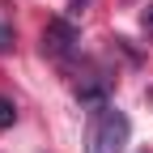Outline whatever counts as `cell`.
<instances>
[{
  "label": "cell",
  "instance_id": "cell-1",
  "mask_svg": "<svg viewBox=\"0 0 153 153\" xmlns=\"http://www.w3.org/2000/svg\"><path fill=\"white\" fill-rule=\"evenodd\" d=\"M132 136V123L119 106H94L85 123V153H123Z\"/></svg>",
  "mask_w": 153,
  "mask_h": 153
},
{
  "label": "cell",
  "instance_id": "cell-2",
  "mask_svg": "<svg viewBox=\"0 0 153 153\" xmlns=\"http://www.w3.org/2000/svg\"><path fill=\"white\" fill-rule=\"evenodd\" d=\"M76 51H81V34H76L72 17H51L47 30H43V55H51V60L68 64Z\"/></svg>",
  "mask_w": 153,
  "mask_h": 153
},
{
  "label": "cell",
  "instance_id": "cell-3",
  "mask_svg": "<svg viewBox=\"0 0 153 153\" xmlns=\"http://www.w3.org/2000/svg\"><path fill=\"white\" fill-rule=\"evenodd\" d=\"M13 123H17V106L9 98H0V128H13Z\"/></svg>",
  "mask_w": 153,
  "mask_h": 153
},
{
  "label": "cell",
  "instance_id": "cell-4",
  "mask_svg": "<svg viewBox=\"0 0 153 153\" xmlns=\"http://www.w3.org/2000/svg\"><path fill=\"white\" fill-rule=\"evenodd\" d=\"M0 51H9V30L0 26Z\"/></svg>",
  "mask_w": 153,
  "mask_h": 153
},
{
  "label": "cell",
  "instance_id": "cell-5",
  "mask_svg": "<svg viewBox=\"0 0 153 153\" xmlns=\"http://www.w3.org/2000/svg\"><path fill=\"white\" fill-rule=\"evenodd\" d=\"M81 9H85V0H72V9H68V17H76Z\"/></svg>",
  "mask_w": 153,
  "mask_h": 153
},
{
  "label": "cell",
  "instance_id": "cell-6",
  "mask_svg": "<svg viewBox=\"0 0 153 153\" xmlns=\"http://www.w3.org/2000/svg\"><path fill=\"white\" fill-rule=\"evenodd\" d=\"M145 30H153V9H149V13H145Z\"/></svg>",
  "mask_w": 153,
  "mask_h": 153
},
{
  "label": "cell",
  "instance_id": "cell-7",
  "mask_svg": "<svg viewBox=\"0 0 153 153\" xmlns=\"http://www.w3.org/2000/svg\"><path fill=\"white\" fill-rule=\"evenodd\" d=\"M149 98H153V94H149Z\"/></svg>",
  "mask_w": 153,
  "mask_h": 153
}]
</instances>
